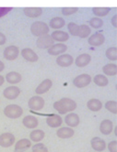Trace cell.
I'll return each instance as SVG.
<instances>
[{
  "instance_id": "1",
  "label": "cell",
  "mask_w": 117,
  "mask_h": 152,
  "mask_svg": "<svg viewBox=\"0 0 117 152\" xmlns=\"http://www.w3.org/2000/svg\"><path fill=\"white\" fill-rule=\"evenodd\" d=\"M77 106L78 104L75 101L67 97L61 98L54 104V108L60 115H67L69 112L75 111Z\"/></svg>"
},
{
  "instance_id": "2",
  "label": "cell",
  "mask_w": 117,
  "mask_h": 152,
  "mask_svg": "<svg viewBox=\"0 0 117 152\" xmlns=\"http://www.w3.org/2000/svg\"><path fill=\"white\" fill-rule=\"evenodd\" d=\"M50 28L49 26L44 22V21H35L30 26V32L31 34L35 37H40L49 33Z\"/></svg>"
},
{
  "instance_id": "3",
  "label": "cell",
  "mask_w": 117,
  "mask_h": 152,
  "mask_svg": "<svg viewBox=\"0 0 117 152\" xmlns=\"http://www.w3.org/2000/svg\"><path fill=\"white\" fill-rule=\"evenodd\" d=\"M23 114V109L18 104H8L5 107L4 109V115L10 118V119H17L19 118Z\"/></svg>"
},
{
  "instance_id": "4",
  "label": "cell",
  "mask_w": 117,
  "mask_h": 152,
  "mask_svg": "<svg viewBox=\"0 0 117 152\" xmlns=\"http://www.w3.org/2000/svg\"><path fill=\"white\" fill-rule=\"evenodd\" d=\"M54 43H55V40L53 39L51 35L45 34V35L38 37V39L36 40V46L39 49L45 50V49H49Z\"/></svg>"
},
{
  "instance_id": "5",
  "label": "cell",
  "mask_w": 117,
  "mask_h": 152,
  "mask_svg": "<svg viewBox=\"0 0 117 152\" xmlns=\"http://www.w3.org/2000/svg\"><path fill=\"white\" fill-rule=\"evenodd\" d=\"M91 83V77L90 74L82 73L78 75L77 77L73 80V84L76 86L77 88H84L88 86Z\"/></svg>"
},
{
  "instance_id": "6",
  "label": "cell",
  "mask_w": 117,
  "mask_h": 152,
  "mask_svg": "<svg viewBox=\"0 0 117 152\" xmlns=\"http://www.w3.org/2000/svg\"><path fill=\"white\" fill-rule=\"evenodd\" d=\"M45 101L44 99L41 96H33L28 102V106L30 109L34 110V111H40L41 110L44 106Z\"/></svg>"
},
{
  "instance_id": "7",
  "label": "cell",
  "mask_w": 117,
  "mask_h": 152,
  "mask_svg": "<svg viewBox=\"0 0 117 152\" xmlns=\"http://www.w3.org/2000/svg\"><path fill=\"white\" fill-rule=\"evenodd\" d=\"M48 50V53L52 56H58L60 54L65 53L67 50V46L64 44L63 42H58L56 44H53Z\"/></svg>"
},
{
  "instance_id": "8",
  "label": "cell",
  "mask_w": 117,
  "mask_h": 152,
  "mask_svg": "<svg viewBox=\"0 0 117 152\" xmlns=\"http://www.w3.org/2000/svg\"><path fill=\"white\" fill-rule=\"evenodd\" d=\"M4 58L7 61H15L19 55V50L15 45H10L4 50Z\"/></svg>"
},
{
  "instance_id": "9",
  "label": "cell",
  "mask_w": 117,
  "mask_h": 152,
  "mask_svg": "<svg viewBox=\"0 0 117 152\" xmlns=\"http://www.w3.org/2000/svg\"><path fill=\"white\" fill-rule=\"evenodd\" d=\"M16 141L15 136L12 133H3L0 135V147L9 148L11 147Z\"/></svg>"
},
{
  "instance_id": "10",
  "label": "cell",
  "mask_w": 117,
  "mask_h": 152,
  "mask_svg": "<svg viewBox=\"0 0 117 152\" xmlns=\"http://www.w3.org/2000/svg\"><path fill=\"white\" fill-rule=\"evenodd\" d=\"M74 62V58L70 55V54H66L63 53L58 55V57L56 58V63L58 66L66 68V67H69L70 65H72Z\"/></svg>"
},
{
  "instance_id": "11",
  "label": "cell",
  "mask_w": 117,
  "mask_h": 152,
  "mask_svg": "<svg viewBox=\"0 0 117 152\" xmlns=\"http://www.w3.org/2000/svg\"><path fill=\"white\" fill-rule=\"evenodd\" d=\"M19 94H20V89L17 87L16 85L8 86V87H7L3 92L4 97L8 100H14L18 98Z\"/></svg>"
},
{
  "instance_id": "12",
  "label": "cell",
  "mask_w": 117,
  "mask_h": 152,
  "mask_svg": "<svg viewBox=\"0 0 117 152\" xmlns=\"http://www.w3.org/2000/svg\"><path fill=\"white\" fill-rule=\"evenodd\" d=\"M21 56L24 60H26L27 61H30V62H36L38 61L39 60V56L38 54L30 48H25L21 50Z\"/></svg>"
},
{
  "instance_id": "13",
  "label": "cell",
  "mask_w": 117,
  "mask_h": 152,
  "mask_svg": "<svg viewBox=\"0 0 117 152\" xmlns=\"http://www.w3.org/2000/svg\"><path fill=\"white\" fill-rule=\"evenodd\" d=\"M64 121H65L67 126L73 128V127H77L79 125L80 119L77 114L69 112V114H67L65 117H64Z\"/></svg>"
},
{
  "instance_id": "14",
  "label": "cell",
  "mask_w": 117,
  "mask_h": 152,
  "mask_svg": "<svg viewBox=\"0 0 117 152\" xmlns=\"http://www.w3.org/2000/svg\"><path fill=\"white\" fill-rule=\"evenodd\" d=\"M89 37L90 38L88 39V43L90 46H93V47L101 46L105 42V37L101 33H95Z\"/></svg>"
},
{
  "instance_id": "15",
  "label": "cell",
  "mask_w": 117,
  "mask_h": 152,
  "mask_svg": "<svg viewBox=\"0 0 117 152\" xmlns=\"http://www.w3.org/2000/svg\"><path fill=\"white\" fill-rule=\"evenodd\" d=\"M62 123H63V118L60 116V115L54 114V115H50L46 117V124L50 127L53 128L59 127L60 126H62Z\"/></svg>"
},
{
  "instance_id": "16",
  "label": "cell",
  "mask_w": 117,
  "mask_h": 152,
  "mask_svg": "<svg viewBox=\"0 0 117 152\" xmlns=\"http://www.w3.org/2000/svg\"><path fill=\"white\" fill-rule=\"evenodd\" d=\"M90 61H91V56L90 55V54L82 53L76 58L75 64H76V66L78 68H84V67H86L87 65H89Z\"/></svg>"
},
{
  "instance_id": "17",
  "label": "cell",
  "mask_w": 117,
  "mask_h": 152,
  "mask_svg": "<svg viewBox=\"0 0 117 152\" xmlns=\"http://www.w3.org/2000/svg\"><path fill=\"white\" fill-rule=\"evenodd\" d=\"M74 134H75L74 129L72 127H69V126L60 127V128L57 129V131H56V136L59 138H62V139L70 138V137H72L74 136Z\"/></svg>"
},
{
  "instance_id": "18",
  "label": "cell",
  "mask_w": 117,
  "mask_h": 152,
  "mask_svg": "<svg viewBox=\"0 0 117 152\" xmlns=\"http://www.w3.org/2000/svg\"><path fill=\"white\" fill-rule=\"evenodd\" d=\"M90 145H91V148L96 152H101V151L105 150V148H106L105 141L99 137H93L90 141Z\"/></svg>"
},
{
  "instance_id": "19",
  "label": "cell",
  "mask_w": 117,
  "mask_h": 152,
  "mask_svg": "<svg viewBox=\"0 0 117 152\" xmlns=\"http://www.w3.org/2000/svg\"><path fill=\"white\" fill-rule=\"evenodd\" d=\"M52 86H53V82L50 79H45L37 86V88L35 89V93L38 95L44 94L51 89Z\"/></svg>"
},
{
  "instance_id": "20",
  "label": "cell",
  "mask_w": 117,
  "mask_h": 152,
  "mask_svg": "<svg viewBox=\"0 0 117 152\" xmlns=\"http://www.w3.org/2000/svg\"><path fill=\"white\" fill-rule=\"evenodd\" d=\"M22 124L26 128H30V129H34L38 126L39 125V121L38 118L34 115H26L23 120H22Z\"/></svg>"
},
{
  "instance_id": "21",
  "label": "cell",
  "mask_w": 117,
  "mask_h": 152,
  "mask_svg": "<svg viewBox=\"0 0 117 152\" xmlns=\"http://www.w3.org/2000/svg\"><path fill=\"white\" fill-rule=\"evenodd\" d=\"M113 130V124L109 119H104L100 125V131L102 135H110Z\"/></svg>"
},
{
  "instance_id": "22",
  "label": "cell",
  "mask_w": 117,
  "mask_h": 152,
  "mask_svg": "<svg viewBox=\"0 0 117 152\" xmlns=\"http://www.w3.org/2000/svg\"><path fill=\"white\" fill-rule=\"evenodd\" d=\"M31 148V141L27 138H22L19 140L15 145L16 152H24Z\"/></svg>"
},
{
  "instance_id": "23",
  "label": "cell",
  "mask_w": 117,
  "mask_h": 152,
  "mask_svg": "<svg viewBox=\"0 0 117 152\" xmlns=\"http://www.w3.org/2000/svg\"><path fill=\"white\" fill-rule=\"evenodd\" d=\"M23 13L28 18H36L41 16L42 9L41 7H25L23 8Z\"/></svg>"
},
{
  "instance_id": "24",
  "label": "cell",
  "mask_w": 117,
  "mask_h": 152,
  "mask_svg": "<svg viewBox=\"0 0 117 152\" xmlns=\"http://www.w3.org/2000/svg\"><path fill=\"white\" fill-rule=\"evenodd\" d=\"M51 37L55 41L57 42H65L69 39V34L63 30H55L51 34Z\"/></svg>"
},
{
  "instance_id": "25",
  "label": "cell",
  "mask_w": 117,
  "mask_h": 152,
  "mask_svg": "<svg viewBox=\"0 0 117 152\" xmlns=\"http://www.w3.org/2000/svg\"><path fill=\"white\" fill-rule=\"evenodd\" d=\"M6 81L10 83V84H17L21 82V80H22V77H21L20 73L17 72H10L6 74Z\"/></svg>"
},
{
  "instance_id": "26",
  "label": "cell",
  "mask_w": 117,
  "mask_h": 152,
  "mask_svg": "<svg viewBox=\"0 0 117 152\" xmlns=\"http://www.w3.org/2000/svg\"><path fill=\"white\" fill-rule=\"evenodd\" d=\"M66 25V21L61 17H56L53 18L49 21V28H52L53 29H59L62 28Z\"/></svg>"
},
{
  "instance_id": "27",
  "label": "cell",
  "mask_w": 117,
  "mask_h": 152,
  "mask_svg": "<svg viewBox=\"0 0 117 152\" xmlns=\"http://www.w3.org/2000/svg\"><path fill=\"white\" fill-rule=\"evenodd\" d=\"M87 107L90 109V111L98 112L102 108V103L99 99L92 98L87 102Z\"/></svg>"
},
{
  "instance_id": "28",
  "label": "cell",
  "mask_w": 117,
  "mask_h": 152,
  "mask_svg": "<svg viewBox=\"0 0 117 152\" xmlns=\"http://www.w3.org/2000/svg\"><path fill=\"white\" fill-rule=\"evenodd\" d=\"M44 137H45V133L42 131V130L34 129L30 134V140L37 143V142H40V141H41L42 139H44Z\"/></svg>"
},
{
  "instance_id": "29",
  "label": "cell",
  "mask_w": 117,
  "mask_h": 152,
  "mask_svg": "<svg viewBox=\"0 0 117 152\" xmlns=\"http://www.w3.org/2000/svg\"><path fill=\"white\" fill-rule=\"evenodd\" d=\"M102 72L104 75L107 76H115L117 74V65L114 63H108L103 66Z\"/></svg>"
},
{
  "instance_id": "30",
  "label": "cell",
  "mask_w": 117,
  "mask_h": 152,
  "mask_svg": "<svg viewBox=\"0 0 117 152\" xmlns=\"http://www.w3.org/2000/svg\"><path fill=\"white\" fill-rule=\"evenodd\" d=\"M93 82L97 86H100V87H104V86H106L109 83L108 78L106 77V75L103 74H97L93 78Z\"/></svg>"
},
{
  "instance_id": "31",
  "label": "cell",
  "mask_w": 117,
  "mask_h": 152,
  "mask_svg": "<svg viewBox=\"0 0 117 152\" xmlns=\"http://www.w3.org/2000/svg\"><path fill=\"white\" fill-rule=\"evenodd\" d=\"M91 33V29L90 28V26L86 25V24H83L78 26V36L81 39H86L88 38Z\"/></svg>"
},
{
  "instance_id": "32",
  "label": "cell",
  "mask_w": 117,
  "mask_h": 152,
  "mask_svg": "<svg viewBox=\"0 0 117 152\" xmlns=\"http://www.w3.org/2000/svg\"><path fill=\"white\" fill-rule=\"evenodd\" d=\"M111 11L110 7H93L92 8V13L94 16L99 17V18H102L107 16Z\"/></svg>"
},
{
  "instance_id": "33",
  "label": "cell",
  "mask_w": 117,
  "mask_h": 152,
  "mask_svg": "<svg viewBox=\"0 0 117 152\" xmlns=\"http://www.w3.org/2000/svg\"><path fill=\"white\" fill-rule=\"evenodd\" d=\"M105 55L108 60H110L112 61H117V48L116 47H111V48L107 49V50H106V52H105Z\"/></svg>"
},
{
  "instance_id": "34",
  "label": "cell",
  "mask_w": 117,
  "mask_h": 152,
  "mask_svg": "<svg viewBox=\"0 0 117 152\" xmlns=\"http://www.w3.org/2000/svg\"><path fill=\"white\" fill-rule=\"evenodd\" d=\"M89 23H90V26L93 28H100L103 26V20L99 17H95L90 20Z\"/></svg>"
},
{
  "instance_id": "35",
  "label": "cell",
  "mask_w": 117,
  "mask_h": 152,
  "mask_svg": "<svg viewBox=\"0 0 117 152\" xmlns=\"http://www.w3.org/2000/svg\"><path fill=\"white\" fill-rule=\"evenodd\" d=\"M105 108L112 114H117V103L116 101H108L105 103Z\"/></svg>"
},
{
  "instance_id": "36",
  "label": "cell",
  "mask_w": 117,
  "mask_h": 152,
  "mask_svg": "<svg viewBox=\"0 0 117 152\" xmlns=\"http://www.w3.org/2000/svg\"><path fill=\"white\" fill-rule=\"evenodd\" d=\"M78 24L74 23V22H70L67 24V29L69 34H71L72 36H78Z\"/></svg>"
},
{
  "instance_id": "37",
  "label": "cell",
  "mask_w": 117,
  "mask_h": 152,
  "mask_svg": "<svg viewBox=\"0 0 117 152\" xmlns=\"http://www.w3.org/2000/svg\"><path fill=\"white\" fill-rule=\"evenodd\" d=\"M31 150H33V152H48L47 147L44 143L39 142H37L34 146L31 147Z\"/></svg>"
},
{
  "instance_id": "38",
  "label": "cell",
  "mask_w": 117,
  "mask_h": 152,
  "mask_svg": "<svg viewBox=\"0 0 117 152\" xmlns=\"http://www.w3.org/2000/svg\"><path fill=\"white\" fill-rule=\"evenodd\" d=\"M78 11V7H63L62 8V14L64 16H71Z\"/></svg>"
},
{
  "instance_id": "39",
  "label": "cell",
  "mask_w": 117,
  "mask_h": 152,
  "mask_svg": "<svg viewBox=\"0 0 117 152\" xmlns=\"http://www.w3.org/2000/svg\"><path fill=\"white\" fill-rule=\"evenodd\" d=\"M106 148H108L110 152H117V141L116 140L111 141Z\"/></svg>"
},
{
  "instance_id": "40",
  "label": "cell",
  "mask_w": 117,
  "mask_h": 152,
  "mask_svg": "<svg viewBox=\"0 0 117 152\" xmlns=\"http://www.w3.org/2000/svg\"><path fill=\"white\" fill-rule=\"evenodd\" d=\"M7 41V38L6 36L2 33V32H0V46L1 45H4Z\"/></svg>"
},
{
  "instance_id": "41",
  "label": "cell",
  "mask_w": 117,
  "mask_h": 152,
  "mask_svg": "<svg viewBox=\"0 0 117 152\" xmlns=\"http://www.w3.org/2000/svg\"><path fill=\"white\" fill-rule=\"evenodd\" d=\"M111 24H112L114 28L117 27V15H114V16L112 18V19H111Z\"/></svg>"
},
{
  "instance_id": "42",
  "label": "cell",
  "mask_w": 117,
  "mask_h": 152,
  "mask_svg": "<svg viewBox=\"0 0 117 152\" xmlns=\"http://www.w3.org/2000/svg\"><path fill=\"white\" fill-rule=\"evenodd\" d=\"M4 69H5V64L2 61H0V72H3Z\"/></svg>"
},
{
  "instance_id": "43",
  "label": "cell",
  "mask_w": 117,
  "mask_h": 152,
  "mask_svg": "<svg viewBox=\"0 0 117 152\" xmlns=\"http://www.w3.org/2000/svg\"><path fill=\"white\" fill-rule=\"evenodd\" d=\"M5 83V78H4V76L2 75H0V86H2Z\"/></svg>"
}]
</instances>
